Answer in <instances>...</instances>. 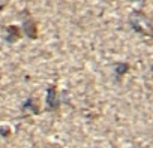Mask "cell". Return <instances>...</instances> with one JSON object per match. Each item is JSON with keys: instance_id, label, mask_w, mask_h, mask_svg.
I'll return each mask as SVG.
<instances>
[{"instance_id": "cell-6", "label": "cell", "mask_w": 153, "mask_h": 148, "mask_svg": "<svg viewBox=\"0 0 153 148\" xmlns=\"http://www.w3.org/2000/svg\"><path fill=\"white\" fill-rule=\"evenodd\" d=\"M24 109H27V108H30L32 109V112H38V105L36 103H33V99H29L26 103H24V106H23Z\"/></svg>"}, {"instance_id": "cell-5", "label": "cell", "mask_w": 153, "mask_h": 148, "mask_svg": "<svg viewBox=\"0 0 153 148\" xmlns=\"http://www.w3.org/2000/svg\"><path fill=\"white\" fill-rule=\"evenodd\" d=\"M128 69H129V66L126 63H119L116 67V73L119 77H122V75H125V72H128Z\"/></svg>"}, {"instance_id": "cell-2", "label": "cell", "mask_w": 153, "mask_h": 148, "mask_svg": "<svg viewBox=\"0 0 153 148\" xmlns=\"http://www.w3.org/2000/svg\"><path fill=\"white\" fill-rule=\"evenodd\" d=\"M60 105V100H59V96H57V91H56V87H50L48 91H47V106L54 111L57 109Z\"/></svg>"}, {"instance_id": "cell-4", "label": "cell", "mask_w": 153, "mask_h": 148, "mask_svg": "<svg viewBox=\"0 0 153 148\" xmlns=\"http://www.w3.org/2000/svg\"><path fill=\"white\" fill-rule=\"evenodd\" d=\"M20 36H21V32H20V29H18L17 26H9V27H8V36H6V40H9V42H15L17 39H20Z\"/></svg>"}, {"instance_id": "cell-3", "label": "cell", "mask_w": 153, "mask_h": 148, "mask_svg": "<svg viewBox=\"0 0 153 148\" xmlns=\"http://www.w3.org/2000/svg\"><path fill=\"white\" fill-rule=\"evenodd\" d=\"M23 32L26 33L27 38H30V39H36L38 33H36V24H35L33 18L27 17V18L24 20V23H23Z\"/></svg>"}, {"instance_id": "cell-1", "label": "cell", "mask_w": 153, "mask_h": 148, "mask_svg": "<svg viewBox=\"0 0 153 148\" xmlns=\"http://www.w3.org/2000/svg\"><path fill=\"white\" fill-rule=\"evenodd\" d=\"M129 24L137 33L147 36V38H153V23L146 17L144 12L141 11L132 12L129 17Z\"/></svg>"}]
</instances>
